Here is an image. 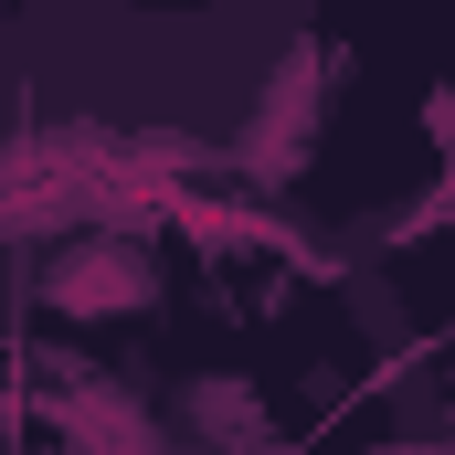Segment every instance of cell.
<instances>
[{"mask_svg": "<svg viewBox=\"0 0 455 455\" xmlns=\"http://www.w3.org/2000/svg\"><path fill=\"white\" fill-rule=\"evenodd\" d=\"M43 297H53L64 318H127V307H148V254H127V243H75Z\"/></svg>", "mask_w": 455, "mask_h": 455, "instance_id": "1", "label": "cell"}, {"mask_svg": "<svg viewBox=\"0 0 455 455\" xmlns=\"http://www.w3.org/2000/svg\"><path fill=\"white\" fill-rule=\"evenodd\" d=\"M191 413H202V424H223V435H243V424H254V413H243V403H233V392H202V403H191Z\"/></svg>", "mask_w": 455, "mask_h": 455, "instance_id": "2", "label": "cell"}]
</instances>
